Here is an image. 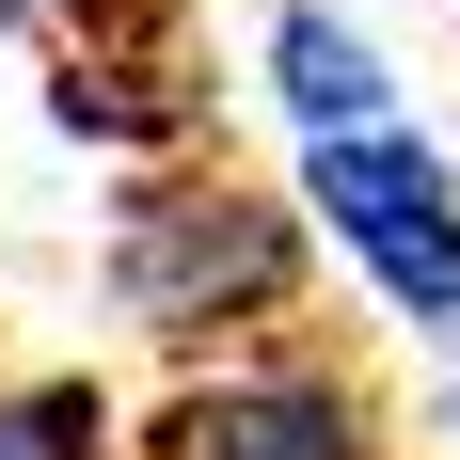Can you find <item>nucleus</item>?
<instances>
[{
  "label": "nucleus",
  "mask_w": 460,
  "mask_h": 460,
  "mask_svg": "<svg viewBox=\"0 0 460 460\" xmlns=\"http://www.w3.org/2000/svg\"><path fill=\"white\" fill-rule=\"evenodd\" d=\"M302 207L413 333H460V175L413 143V111L349 128V143H302Z\"/></svg>",
  "instance_id": "obj_2"
},
{
  "label": "nucleus",
  "mask_w": 460,
  "mask_h": 460,
  "mask_svg": "<svg viewBox=\"0 0 460 460\" xmlns=\"http://www.w3.org/2000/svg\"><path fill=\"white\" fill-rule=\"evenodd\" d=\"M302 270H318V207L223 175V159H143L111 207V302H128V333H159L190 366L223 333H286Z\"/></svg>",
  "instance_id": "obj_1"
},
{
  "label": "nucleus",
  "mask_w": 460,
  "mask_h": 460,
  "mask_svg": "<svg viewBox=\"0 0 460 460\" xmlns=\"http://www.w3.org/2000/svg\"><path fill=\"white\" fill-rule=\"evenodd\" d=\"M0 460H128V413L95 381H0Z\"/></svg>",
  "instance_id": "obj_5"
},
{
  "label": "nucleus",
  "mask_w": 460,
  "mask_h": 460,
  "mask_svg": "<svg viewBox=\"0 0 460 460\" xmlns=\"http://www.w3.org/2000/svg\"><path fill=\"white\" fill-rule=\"evenodd\" d=\"M143 460H381V397L333 349H302V333H254V349L175 381Z\"/></svg>",
  "instance_id": "obj_3"
},
{
  "label": "nucleus",
  "mask_w": 460,
  "mask_h": 460,
  "mask_svg": "<svg viewBox=\"0 0 460 460\" xmlns=\"http://www.w3.org/2000/svg\"><path fill=\"white\" fill-rule=\"evenodd\" d=\"M254 64H270V111H286L302 143L397 128V64H381V32H366V16H333V0H286Z\"/></svg>",
  "instance_id": "obj_4"
}]
</instances>
